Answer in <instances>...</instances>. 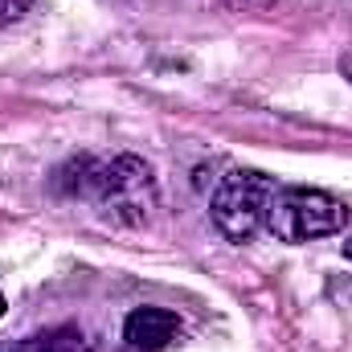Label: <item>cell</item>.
Here are the masks:
<instances>
[{
  "mask_svg": "<svg viewBox=\"0 0 352 352\" xmlns=\"http://www.w3.org/2000/svg\"><path fill=\"white\" fill-rule=\"evenodd\" d=\"M16 352H87V336L66 324V328H50V332L29 336Z\"/></svg>",
  "mask_w": 352,
  "mask_h": 352,
  "instance_id": "obj_5",
  "label": "cell"
},
{
  "mask_svg": "<svg viewBox=\"0 0 352 352\" xmlns=\"http://www.w3.org/2000/svg\"><path fill=\"white\" fill-rule=\"evenodd\" d=\"M180 336V320L168 307H135L123 320V344L127 352H160Z\"/></svg>",
  "mask_w": 352,
  "mask_h": 352,
  "instance_id": "obj_4",
  "label": "cell"
},
{
  "mask_svg": "<svg viewBox=\"0 0 352 352\" xmlns=\"http://www.w3.org/2000/svg\"><path fill=\"white\" fill-rule=\"evenodd\" d=\"M344 258H349V263H352V238H349V242H344Z\"/></svg>",
  "mask_w": 352,
  "mask_h": 352,
  "instance_id": "obj_9",
  "label": "cell"
},
{
  "mask_svg": "<svg viewBox=\"0 0 352 352\" xmlns=\"http://www.w3.org/2000/svg\"><path fill=\"white\" fill-rule=\"evenodd\" d=\"M78 176H70L62 168L58 184L74 197L90 201L102 217H111L115 226H144L156 205H160V188L152 168L140 156H111V160H74L70 164Z\"/></svg>",
  "mask_w": 352,
  "mask_h": 352,
  "instance_id": "obj_1",
  "label": "cell"
},
{
  "mask_svg": "<svg viewBox=\"0 0 352 352\" xmlns=\"http://www.w3.org/2000/svg\"><path fill=\"white\" fill-rule=\"evenodd\" d=\"M340 70H344V78H349V82H352V50H349V54H344V58H340Z\"/></svg>",
  "mask_w": 352,
  "mask_h": 352,
  "instance_id": "obj_8",
  "label": "cell"
},
{
  "mask_svg": "<svg viewBox=\"0 0 352 352\" xmlns=\"http://www.w3.org/2000/svg\"><path fill=\"white\" fill-rule=\"evenodd\" d=\"M217 4H226L230 12H263V8L274 4V0H217Z\"/></svg>",
  "mask_w": 352,
  "mask_h": 352,
  "instance_id": "obj_7",
  "label": "cell"
},
{
  "mask_svg": "<svg viewBox=\"0 0 352 352\" xmlns=\"http://www.w3.org/2000/svg\"><path fill=\"white\" fill-rule=\"evenodd\" d=\"M0 316H4V295H0Z\"/></svg>",
  "mask_w": 352,
  "mask_h": 352,
  "instance_id": "obj_10",
  "label": "cell"
},
{
  "mask_svg": "<svg viewBox=\"0 0 352 352\" xmlns=\"http://www.w3.org/2000/svg\"><path fill=\"white\" fill-rule=\"evenodd\" d=\"M274 180L254 168H238V173L221 176L213 201H209V217L213 226L230 238V242H250L266 226V209L274 197Z\"/></svg>",
  "mask_w": 352,
  "mask_h": 352,
  "instance_id": "obj_3",
  "label": "cell"
},
{
  "mask_svg": "<svg viewBox=\"0 0 352 352\" xmlns=\"http://www.w3.org/2000/svg\"><path fill=\"white\" fill-rule=\"evenodd\" d=\"M349 226V205L324 188H274L270 209H266V230L278 242H316V238H332Z\"/></svg>",
  "mask_w": 352,
  "mask_h": 352,
  "instance_id": "obj_2",
  "label": "cell"
},
{
  "mask_svg": "<svg viewBox=\"0 0 352 352\" xmlns=\"http://www.w3.org/2000/svg\"><path fill=\"white\" fill-rule=\"evenodd\" d=\"M29 8H33V0H0V25H16Z\"/></svg>",
  "mask_w": 352,
  "mask_h": 352,
  "instance_id": "obj_6",
  "label": "cell"
}]
</instances>
